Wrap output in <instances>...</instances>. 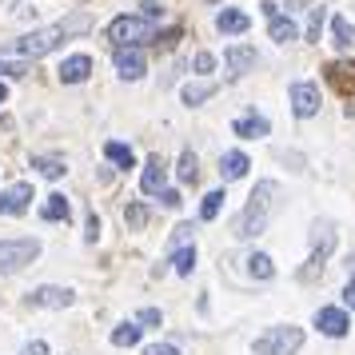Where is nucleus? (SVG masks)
<instances>
[{
	"instance_id": "obj_23",
	"label": "nucleus",
	"mask_w": 355,
	"mask_h": 355,
	"mask_svg": "<svg viewBox=\"0 0 355 355\" xmlns=\"http://www.w3.org/2000/svg\"><path fill=\"white\" fill-rule=\"evenodd\" d=\"M331 44L336 49H352L355 44V28L347 17H331Z\"/></svg>"
},
{
	"instance_id": "obj_35",
	"label": "nucleus",
	"mask_w": 355,
	"mask_h": 355,
	"mask_svg": "<svg viewBox=\"0 0 355 355\" xmlns=\"http://www.w3.org/2000/svg\"><path fill=\"white\" fill-rule=\"evenodd\" d=\"M192 68H196V72H211V68H216V56H211V52H196Z\"/></svg>"
},
{
	"instance_id": "obj_11",
	"label": "nucleus",
	"mask_w": 355,
	"mask_h": 355,
	"mask_svg": "<svg viewBox=\"0 0 355 355\" xmlns=\"http://www.w3.org/2000/svg\"><path fill=\"white\" fill-rule=\"evenodd\" d=\"M33 204V184H12L0 192V216H20Z\"/></svg>"
},
{
	"instance_id": "obj_22",
	"label": "nucleus",
	"mask_w": 355,
	"mask_h": 355,
	"mask_svg": "<svg viewBox=\"0 0 355 355\" xmlns=\"http://www.w3.org/2000/svg\"><path fill=\"white\" fill-rule=\"evenodd\" d=\"M104 156H108L120 172H128L132 164H136V152H132L128 144H120V140H108V144H104Z\"/></svg>"
},
{
	"instance_id": "obj_6",
	"label": "nucleus",
	"mask_w": 355,
	"mask_h": 355,
	"mask_svg": "<svg viewBox=\"0 0 355 355\" xmlns=\"http://www.w3.org/2000/svg\"><path fill=\"white\" fill-rule=\"evenodd\" d=\"M40 259V240L24 236V240H0V275H12Z\"/></svg>"
},
{
	"instance_id": "obj_16",
	"label": "nucleus",
	"mask_w": 355,
	"mask_h": 355,
	"mask_svg": "<svg viewBox=\"0 0 355 355\" xmlns=\"http://www.w3.org/2000/svg\"><path fill=\"white\" fill-rule=\"evenodd\" d=\"M216 28L224 36H240L252 28V17L248 12H240V8H224V12H216Z\"/></svg>"
},
{
	"instance_id": "obj_4",
	"label": "nucleus",
	"mask_w": 355,
	"mask_h": 355,
	"mask_svg": "<svg viewBox=\"0 0 355 355\" xmlns=\"http://www.w3.org/2000/svg\"><path fill=\"white\" fill-rule=\"evenodd\" d=\"M108 40H112L116 49H140V44H152L156 40V28L144 17H116L108 24Z\"/></svg>"
},
{
	"instance_id": "obj_27",
	"label": "nucleus",
	"mask_w": 355,
	"mask_h": 355,
	"mask_svg": "<svg viewBox=\"0 0 355 355\" xmlns=\"http://www.w3.org/2000/svg\"><path fill=\"white\" fill-rule=\"evenodd\" d=\"M172 268H176V275H192L196 272V248H192V243L172 252Z\"/></svg>"
},
{
	"instance_id": "obj_26",
	"label": "nucleus",
	"mask_w": 355,
	"mask_h": 355,
	"mask_svg": "<svg viewBox=\"0 0 355 355\" xmlns=\"http://www.w3.org/2000/svg\"><path fill=\"white\" fill-rule=\"evenodd\" d=\"M33 168L40 172V176H49V180H60L68 172L64 160H56V156H33Z\"/></svg>"
},
{
	"instance_id": "obj_12",
	"label": "nucleus",
	"mask_w": 355,
	"mask_h": 355,
	"mask_svg": "<svg viewBox=\"0 0 355 355\" xmlns=\"http://www.w3.org/2000/svg\"><path fill=\"white\" fill-rule=\"evenodd\" d=\"M116 72H120V80H140L148 72V60L140 49H116Z\"/></svg>"
},
{
	"instance_id": "obj_31",
	"label": "nucleus",
	"mask_w": 355,
	"mask_h": 355,
	"mask_svg": "<svg viewBox=\"0 0 355 355\" xmlns=\"http://www.w3.org/2000/svg\"><path fill=\"white\" fill-rule=\"evenodd\" d=\"M323 20H327V8H311V20H307V33H304V40H320V28H323Z\"/></svg>"
},
{
	"instance_id": "obj_8",
	"label": "nucleus",
	"mask_w": 355,
	"mask_h": 355,
	"mask_svg": "<svg viewBox=\"0 0 355 355\" xmlns=\"http://www.w3.org/2000/svg\"><path fill=\"white\" fill-rule=\"evenodd\" d=\"M72 300H76V291L56 288V284H44V288L28 291V307H49V311H64V307H72Z\"/></svg>"
},
{
	"instance_id": "obj_3",
	"label": "nucleus",
	"mask_w": 355,
	"mask_h": 355,
	"mask_svg": "<svg viewBox=\"0 0 355 355\" xmlns=\"http://www.w3.org/2000/svg\"><path fill=\"white\" fill-rule=\"evenodd\" d=\"M331 252H336V224H331V220H315V227H311V256H307V263L300 268V279L311 284V279L323 272V263L331 259Z\"/></svg>"
},
{
	"instance_id": "obj_24",
	"label": "nucleus",
	"mask_w": 355,
	"mask_h": 355,
	"mask_svg": "<svg viewBox=\"0 0 355 355\" xmlns=\"http://www.w3.org/2000/svg\"><path fill=\"white\" fill-rule=\"evenodd\" d=\"M248 275H252V279H272L275 275L272 256H268V252H252V256H248Z\"/></svg>"
},
{
	"instance_id": "obj_21",
	"label": "nucleus",
	"mask_w": 355,
	"mask_h": 355,
	"mask_svg": "<svg viewBox=\"0 0 355 355\" xmlns=\"http://www.w3.org/2000/svg\"><path fill=\"white\" fill-rule=\"evenodd\" d=\"M180 96H184V104H188V108H196V104H204V100H211V96H216V84H211V80L184 84V92H180Z\"/></svg>"
},
{
	"instance_id": "obj_33",
	"label": "nucleus",
	"mask_w": 355,
	"mask_h": 355,
	"mask_svg": "<svg viewBox=\"0 0 355 355\" xmlns=\"http://www.w3.org/2000/svg\"><path fill=\"white\" fill-rule=\"evenodd\" d=\"M140 17H144V20L164 17V4H160V0H144V4H140Z\"/></svg>"
},
{
	"instance_id": "obj_36",
	"label": "nucleus",
	"mask_w": 355,
	"mask_h": 355,
	"mask_svg": "<svg viewBox=\"0 0 355 355\" xmlns=\"http://www.w3.org/2000/svg\"><path fill=\"white\" fill-rule=\"evenodd\" d=\"M84 240H88V243L100 240V216H96V211H88V232H84Z\"/></svg>"
},
{
	"instance_id": "obj_17",
	"label": "nucleus",
	"mask_w": 355,
	"mask_h": 355,
	"mask_svg": "<svg viewBox=\"0 0 355 355\" xmlns=\"http://www.w3.org/2000/svg\"><path fill=\"white\" fill-rule=\"evenodd\" d=\"M232 132H236L240 140H263V136L272 132V124H268L263 116H240V120L232 124Z\"/></svg>"
},
{
	"instance_id": "obj_13",
	"label": "nucleus",
	"mask_w": 355,
	"mask_h": 355,
	"mask_svg": "<svg viewBox=\"0 0 355 355\" xmlns=\"http://www.w3.org/2000/svg\"><path fill=\"white\" fill-rule=\"evenodd\" d=\"M56 76H60V84H84L92 76V56H84V52L68 56L64 64L56 68Z\"/></svg>"
},
{
	"instance_id": "obj_34",
	"label": "nucleus",
	"mask_w": 355,
	"mask_h": 355,
	"mask_svg": "<svg viewBox=\"0 0 355 355\" xmlns=\"http://www.w3.org/2000/svg\"><path fill=\"white\" fill-rule=\"evenodd\" d=\"M188 240H192V224H180L172 232V248H188Z\"/></svg>"
},
{
	"instance_id": "obj_28",
	"label": "nucleus",
	"mask_w": 355,
	"mask_h": 355,
	"mask_svg": "<svg viewBox=\"0 0 355 355\" xmlns=\"http://www.w3.org/2000/svg\"><path fill=\"white\" fill-rule=\"evenodd\" d=\"M224 188H216V192H208L204 196V204H200V220H216L220 211H224Z\"/></svg>"
},
{
	"instance_id": "obj_42",
	"label": "nucleus",
	"mask_w": 355,
	"mask_h": 355,
	"mask_svg": "<svg viewBox=\"0 0 355 355\" xmlns=\"http://www.w3.org/2000/svg\"><path fill=\"white\" fill-rule=\"evenodd\" d=\"M259 8H263V17H268V20H272V17H279V4H275V0H263Z\"/></svg>"
},
{
	"instance_id": "obj_10",
	"label": "nucleus",
	"mask_w": 355,
	"mask_h": 355,
	"mask_svg": "<svg viewBox=\"0 0 355 355\" xmlns=\"http://www.w3.org/2000/svg\"><path fill=\"white\" fill-rule=\"evenodd\" d=\"M164 180H168V164H164L160 152H152V156L144 160V172H140V188H144V196H160Z\"/></svg>"
},
{
	"instance_id": "obj_15",
	"label": "nucleus",
	"mask_w": 355,
	"mask_h": 355,
	"mask_svg": "<svg viewBox=\"0 0 355 355\" xmlns=\"http://www.w3.org/2000/svg\"><path fill=\"white\" fill-rule=\"evenodd\" d=\"M323 72H327V84H331V88H339V92H355V64L352 60H331Z\"/></svg>"
},
{
	"instance_id": "obj_5",
	"label": "nucleus",
	"mask_w": 355,
	"mask_h": 355,
	"mask_svg": "<svg viewBox=\"0 0 355 355\" xmlns=\"http://www.w3.org/2000/svg\"><path fill=\"white\" fill-rule=\"evenodd\" d=\"M300 347H304V327H295V323L268 327V331L252 343V352L256 355H295Z\"/></svg>"
},
{
	"instance_id": "obj_39",
	"label": "nucleus",
	"mask_w": 355,
	"mask_h": 355,
	"mask_svg": "<svg viewBox=\"0 0 355 355\" xmlns=\"http://www.w3.org/2000/svg\"><path fill=\"white\" fill-rule=\"evenodd\" d=\"M160 204H164V208H180L184 200H180V192H176V188H164V192H160Z\"/></svg>"
},
{
	"instance_id": "obj_14",
	"label": "nucleus",
	"mask_w": 355,
	"mask_h": 355,
	"mask_svg": "<svg viewBox=\"0 0 355 355\" xmlns=\"http://www.w3.org/2000/svg\"><path fill=\"white\" fill-rule=\"evenodd\" d=\"M224 60H227V76H243V72H252L256 68V49H248V44H232V49L224 52Z\"/></svg>"
},
{
	"instance_id": "obj_20",
	"label": "nucleus",
	"mask_w": 355,
	"mask_h": 355,
	"mask_svg": "<svg viewBox=\"0 0 355 355\" xmlns=\"http://www.w3.org/2000/svg\"><path fill=\"white\" fill-rule=\"evenodd\" d=\"M268 36H272L275 44H291V40H300V28H295L291 17H272L268 20Z\"/></svg>"
},
{
	"instance_id": "obj_2",
	"label": "nucleus",
	"mask_w": 355,
	"mask_h": 355,
	"mask_svg": "<svg viewBox=\"0 0 355 355\" xmlns=\"http://www.w3.org/2000/svg\"><path fill=\"white\" fill-rule=\"evenodd\" d=\"M64 40H68L64 24H49V28H33V33H24L20 40H12V52H17L20 60H40V56L56 52Z\"/></svg>"
},
{
	"instance_id": "obj_44",
	"label": "nucleus",
	"mask_w": 355,
	"mask_h": 355,
	"mask_svg": "<svg viewBox=\"0 0 355 355\" xmlns=\"http://www.w3.org/2000/svg\"><path fill=\"white\" fill-rule=\"evenodd\" d=\"M211 4H216V0H211Z\"/></svg>"
},
{
	"instance_id": "obj_40",
	"label": "nucleus",
	"mask_w": 355,
	"mask_h": 355,
	"mask_svg": "<svg viewBox=\"0 0 355 355\" xmlns=\"http://www.w3.org/2000/svg\"><path fill=\"white\" fill-rule=\"evenodd\" d=\"M20 355H49V343H44V339H33V343H24Z\"/></svg>"
},
{
	"instance_id": "obj_37",
	"label": "nucleus",
	"mask_w": 355,
	"mask_h": 355,
	"mask_svg": "<svg viewBox=\"0 0 355 355\" xmlns=\"http://www.w3.org/2000/svg\"><path fill=\"white\" fill-rule=\"evenodd\" d=\"M176 40H180V28H168V33H156V40H152V44H160V49H172Z\"/></svg>"
},
{
	"instance_id": "obj_43",
	"label": "nucleus",
	"mask_w": 355,
	"mask_h": 355,
	"mask_svg": "<svg viewBox=\"0 0 355 355\" xmlns=\"http://www.w3.org/2000/svg\"><path fill=\"white\" fill-rule=\"evenodd\" d=\"M4 100H8V84L0 80V104H4Z\"/></svg>"
},
{
	"instance_id": "obj_9",
	"label": "nucleus",
	"mask_w": 355,
	"mask_h": 355,
	"mask_svg": "<svg viewBox=\"0 0 355 355\" xmlns=\"http://www.w3.org/2000/svg\"><path fill=\"white\" fill-rule=\"evenodd\" d=\"M315 327H320L323 336L343 339L347 331H352V320H347V307H320V311H315Z\"/></svg>"
},
{
	"instance_id": "obj_32",
	"label": "nucleus",
	"mask_w": 355,
	"mask_h": 355,
	"mask_svg": "<svg viewBox=\"0 0 355 355\" xmlns=\"http://www.w3.org/2000/svg\"><path fill=\"white\" fill-rule=\"evenodd\" d=\"M136 323H144V327H160V323H164L160 307H144V311H140V320H136Z\"/></svg>"
},
{
	"instance_id": "obj_38",
	"label": "nucleus",
	"mask_w": 355,
	"mask_h": 355,
	"mask_svg": "<svg viewBox=\"0 0 355 355\" xmlns=\"http://www.w3.org/2000/svg\"><path fill=\"white\" fill-rule=\"evenodd\" d=\"M144 355H180L176 343H152V347H144Z\"/></svg>"
},
{
	"instance_id": "obj_19",
	"label": "nucleus",
	"mask_w": 355,
	"mask_h": 355,
	"mask_svg": "<svg viewBox=\"0 0 355 355\" xmlns=\"http://www.w3.org/2000/svg\"><path fill=\"white\" fill-rule=\"evenodd\" d=\"M72 216V204H68V196L52 192L44 204H40V220H49V224H56V220H68Z\"/></svg>"
},
{
	"instance_id": "obj_25",
	"label": "nucleus",
	"mask_w": 355,
	"mask_h": 355,
	"mask_svg": "<svg viewBox=\"0 0 355 355\" xmlns=\"http://www.w3.org/2000/svg\"><path fill=\"white\" fill-rule=\"evenodd\" d=\"M140 336H144V327H140V323H120V327L112 331V343H116V347H136Z\"/></svg>"
},
{
	"instance_id": "obj_1",
	"label": "nucleus",
	"mask_w": 355,
	"mask_h": 355,
	"mask_svg": "<svg viewBox=\"0 0 355 355\" xmlns=\"http://www.w3.org/2000/svg\"><path fill=\"white\" fill-rule=\"evenodd\" d=\"M275 196H279V184H275V180H259L256 192L248 196V208H243L240 220H236V236H240V240H256V236L268 232Z\"/></svg>"
},
{
	"instance_id": "obj_7",
	"label": "nucleus",
	"mask_w": 355,
	"mask_h": 355,
	"mask_svg": "<svg viewBox=\"0 0 355 355\" xmlns=\"http://www.w3.org/2000/svg\"><path fill=\"white\" fill-rule=\"evenodd\" d=\"M288 96H291V112L300 116V120H307V116L320 112V84L295 80V84L288 88Z\"/></svg>"
},
{
	"instance_id": "obj_18",
	"label": "nucleus",
	"mask_w": 355,
	"mask_h": 355,
	"mask_svg": "<svg viewBox=\"0 0 355 355\" xmlns=\"http://www.w3.org/2000/svg\"><path fill=\"white\" fill-rule=\"evenodd\" d=\"M248 168H252V160H248L243 152H224V156H220V176L224 180H243Z\"/></svg>"
},
{
	"instance_id": "obj_41",
	"label": "nucleus",
	"mask_w": 355,
	"mask_h": 355,
	"mask_svg": "<svg viewBox=\"0 0 355 355\" xmlns=\"http://www.w3.org/2000/svg\"><path fill=\"white\" fill-rule=\"evenodd\" d=\"M343 307H352L355 311V275L347 279V288H343Z\"/></svg>"
},
{
	"instance_id": "obj_29",
	"label": "nucleus",
	"mask_w": 355,
	"mask_h": 355,
	"mask_svg": "<svg viewBox=\"0 0 355 355\" xmlns=\"http://www.w3.org/2000/svg\"><path fill=\"white\" fill-rule=\"evenodd\" d=\"M176 176L184 180V184H196V180H200V160H196V152H184V156H180Z\"/></svg>"
},
{
	"instance_id": "obj_30",
	"label": "nucleus",
	"mask_w": 355,
	"mask_h": 355,
	"mask_svg": "<svg viewBox=\"0 0 355 355\" xmlns=\"http://www.w3.org/2000/svg\"><path fill=\"white\" fill-rule=\"evenodd\" d=\"M124 224H128V232H140L148 224V204H128L124 208Z\"/></svg>"
}]
</instances>
